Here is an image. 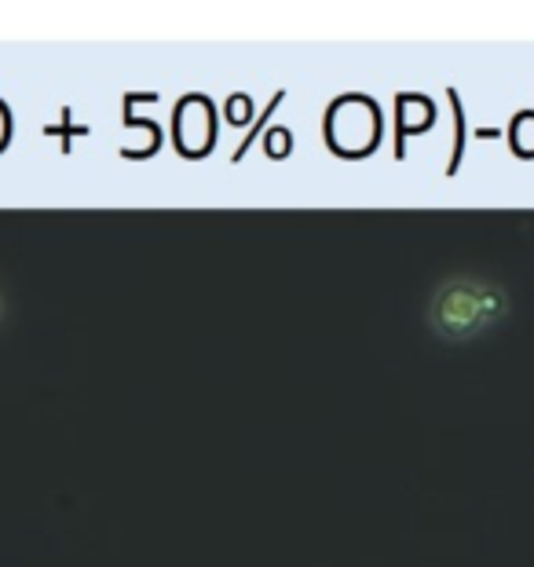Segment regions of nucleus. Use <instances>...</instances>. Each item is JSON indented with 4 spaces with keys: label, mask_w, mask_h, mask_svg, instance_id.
<instances>
[{
    "label": "nucleus",
    "mask_w": 534,
    "mask_h": 567,
    "mask_svg": "<svg viewBox=\"0 0 534 567\" xmlns=\"http://www.w3.org/2000/svg\"><path fill=\"white\" fill-rule=\"evenodd\" d=\"M509 308L513 305H509L502 286L472 279V275H454L435 289L429 319L443 341H472L483 330H491L494 322H502Z\"/></svg>",
    "instance_id": "1"
}]
</instances>
